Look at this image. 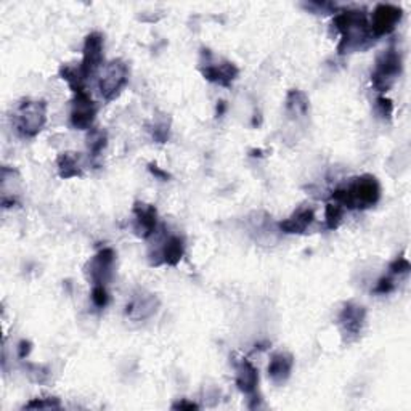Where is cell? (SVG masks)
I'll list each match as a JSON object with an SVG mask.
<instances>
[{"mask_svg": "<svg viewBox=\"0 0 411 411\" xmlns=\"http://www.w3.org/2000/svg\"><path fill=\"white\" fill-rule=\"evenodd\" d=\"M333 24L341 33L338 52L341 55L351 53L353 50H362L373 41L370 21L365 10H342L334 16Z\"/></svg>", "mask_w": 411, "mask_h": 411, "instance_id": "obj_1", "label": "cell"}, {"mask_svg": "<svg viewBox=\"0 0 411 411\" xmlns=\"http://www.w3.org/2000/svg\"><path fill=\"white\" fill-rule=\"evenodd\" d=\"M381 198V185L378 178L370 174L352 180L344 188H338L331 193L334 203L347 209H368L373 208Z\"/></svg>", "mask_w": 411, "mask_h": 411, "instance_id": "obj_2", "label": "cell"}, {"mask_svg": "<svg viewBox=\"0 0 411 411\" xmlns=\"http://www.w3.org/2000/svg\"><path fill=\"white\" fill-rule=\"evenodd\" d=\"M47 122V103L37 100H23L15 113V129L24 139L39 135Z\"/></svg>", "mask_w": 411, "mask_h": 411, "instance_id": "obj_3", "label": "cell"}, {"mask_svg": "<svg viewBox=\"0 0 411 411\" xmlns=\"http://www.w3.org/2000/svg\"><path fill=\"white\" fill-rule=\"evenodd\" d=\"M403 61L398 50L390 47L378 55L375 70L371 73V84L378 92H388L402 74Z\"/></svg>", "mask_w": 411, "mask_h": 411, "instance_id": "obj_4", "label": "cell"}, {"mask_svg": "<svg viewBox=\"0 0 411 411\" xmlns=\"http://www.w3.org/2000/svg\"><path fill=\"white\" fill-rule=\"evenodd\" d=\"M129 82V68L122 60H113L105 66L102 78H100L98 89L107 102H113L119 97L124 87Z\"/></svg>", "mask_w": 411, "mask_h": 411, "instance_id": "obj_5", "label": "cell"}, {"mask_svg": "<svg viewBox=\"0 0 411 411\" xmlns=\"http://www.w3.org/2000/svg\"><path fill=\"white\" fill-rule=\"evenodd\" d=\"M201 55L203 58H206V63L201 66V73L206 80L213 84H219L222 87H230L233 84V80L238 78L240 70L232 61L222 60L220 63L219 61H213V53L206 48H203Z\"/></svg>", "mask_w": 411, "mask_h": 411, "instance_id": "obj_6", "label": "cell"}, {"mask_svg": "<svg viewBox=\"0 0 411 411\" xmlns=\"http://www.w3.org/2000/svg\"><path fill=\"white\" fill-rule=\"evenodd\" d=\"M103 47L105 39L100 33H92L85 37L82 61L79 65V73L84 80L92 78L103 63Z\"/></svg>", "mask_w": 411, "mask_h": 411, "instance_id": "obj_7", "label": "cell"}, {"mask_svg": "<svg viewBox=\"0 0 411 411\" xmlns=\"http://www.w3.org/2000/svg\"><path fill=\"white\" fill-rule=\"evenodd\" d=\"M97 103L85 90L74 93L73 110H71V126L79 130L92 129V124L97 116Z\"/></svg>", "mask_w": 411, "mask_h": 411, "instance_id": "obj_8", "label": "cell"}, {"mask_svg": "<svg viewBox=\"0 0 411 411\" xmlns=\"http://www.w3.org/2000/svg\"><path fill=\"white\" fill-rule=\"evenodd\" d=\"M403 10L397 5L390 4H379L373 14V20L370 23L371 34L375 37L388 36L395 29L398 21L402 20Z\"/></svg>", "mask_w": 411, "mask_h": 411, "instance_id": "obj_9", "label": "cell"}, {"mask_svg": "<svg viewBox=\"0 0 411 411\" xmlns=\"http://www.w3.org/2000/svg\"><path fill=\"white\" fill-rule=\"evenodd\" d=\"M116 252L111 247H103L87 264V273L93 284H105L113 277Z\"/></svg>", "mask_w": 411, "mask_h": 411, "instance_id": "obj_10", "label": "cell"}, {"mask_svg": "<svg viewBox=\"0 0 411 411\" xmlns=\"http://www.w3.org/2000/svg\"><path fill=\"white\" fill-rule=\"evenodd\" d=\"M366 310L358 304L348 302L344 305V309L339 314V326L341 331L347 336L348 339H357L358 334L362 333V328L365 325Z\"/></svg>", "mask_w": 411, "mask_h": 411, "instance_id": "obj_11", "label": "cell"}, {"mask_svg": "<svg viewBox=\"0 0 411 411\" xmlns=\"http://www.w3.org/2000/svg\"><path fill=\"white\" fill-rule=\"evenodd\" d=\"M158 223V210L153 204L137 201L134 204V233L146 240L154 233Z\"/></svg>", "mask_w": 411, "mask_h": 411, "instance_id": "obj_12", "label": "cell"}, {"mask_svg": "<svg viewBox=\"0 0 411 411\" xmlns=\"http://www.w3.org/2000/svg\"><path fill=\"white\" fill-rule=\"evenodd\" d=\"M315 220V210L309 206L299 208L296 213H292L288 219L279 222V230L288 235H301L312 225Z\"/></svg>", "mask_w": 411, "mask_h": 411, "instance_id": "obj_13", "label": "cell"}, {"mask_svg": "<svg viewBox=\"0 0 411 411\" xmlns=\"http://www.w3.org/2000/svg\"><path fill=\"white\" fill-rule=\"evenodd\" d=\"M158 310V299L153 294H139L126 305V315L134 320L149 319Z\"/></svg>", "mask_w": 411, "mask_h": 411, "instance_id": "obj_14", "label": "cell"}, {"mask_svg": "<svg viewBox=\"0 0 411 411\" xmlns=\"http://www.w3.org/2000/svg\"><path fill=\"white\" fill-rule=\"evenodd\" d=\"M236 368V385L242 394H254L259 384V373L249 360L242 358L235 365Z\"/></svg>", "mask_w": 411, "mask_h": 411, "instance_id": "obj_15", "label": "cell"}, {"mask_svg": "<svg viewBox=\"0 0 411 411\" xmlns=\"http://www.w3.org/2000/svg\"><path fill=\"white\" fill-rule=\"evenodd\" d=\"M185 255V242L183 240L180 238V236L172 235L167 238L163 246H161L159 252H158V264H166V265H171V267H176L180 260L183 259Z\"/></svg>", "mask_w": 411, "mask_h": 411, "instance_id": "obj_16", "label": "cell"}, {"mask_svg": "<svg viewBox=\"0 0 411 411\" xmlns=\"http://www.w3.org/2000/svg\"><path fill=\"white\" fill-rule=\"evenodd\" d=\"M292 366H294V358L291 353H275L269 363V378L277 384L288 381Z\"/></svg>", "mask_w": 411, "mask_h": 411, "instance_id": "obj_17", "label": "cell"}, {"mask_svg": "<svg viewBox=\"0 0 411 411\" xmlns=\"http://www.w3.org/2000/svg\"><path fill=\"white\" fill-rule=\"evenodd\" d=\"M58 176L61 178H74L82 176V166L76 153H63L57 159Z\"/></svg>", "mask_w": 411, "mask_h": 411, "instance_id": "obj_18", "label": "cell"}, {"mask_svg": "<svg viewBox=\"0 0 411 411\" xmlns=\"http://www.w3.org/2000/svg\"><path fill=\"white\" fill-rule=\"evenodd\" d=\"M286 108L291 114L305 116L309 111V98L301 90H289L286 97Z\"/></svg>", "mask_w": 411, "mask_h": 411, "instance_id": "obj_19", "label": "cell"}, {"mask_svg": "<svg viewBox=\"0 0 411 411\" xmlns=\"http://www.w3.org/2000/svg\"><path fill=\"white\" fill-rule=\"evenodd\" d=\"M108 145V135L102 129H90L89 135H87V148L92 154V158L100 156V153L103 151Z\"/></svg>", "mask_w": 411, "mask_h": 411, "instance_id": "obj_20", "label": "cell"}, {"mask_svg": "<svg viewBox=\"0 0 411 411\" xmlns=\"http://www.w3.org/2000/svg\"><path fill=\"white\" fill-rule=\"evenodd\" d=\"M60 76H61V79H65L66 82L70 84L74 93L79 92V90H84L85 80L82 79V76H80L79 68H73V66H68V65L61 66L60 68Z\"/></svg>", "mask_w": 411, "mask_h": 411, "instance_id": "obj_21", "label": "cell"}, {"mask_svg": "<svg viewBox=\"0 0 411 411\" xmlns=\"http://www.w3.org/2000/svg\"><path fill=\"white\" fill-rule=\"evenodd\" d=\"M344 217V208L338 203H328L325 209V220L328 230H336L342 222Z\"/></svg>", "mask_w": 411, "mask_h": 411, "instance_id": "obj_22", "label": "cell"}, {"mask_svg": "<svg viewBox=\"0 0 411 411\" xmlns=\"http://www.w3.org/2000/svg\"><path fill=\"white\" fill-rule=\"evenodd\" d=\"M23 408L24 410H58L61 408V403L57 397L34 398V400H31L24 405Z\"/></svg>", "mask_w": 411, "mask_h": 411, "instance_id": "obj_23", "label": "cell"}, {"mask_svg": "<svg viewBox=\"0 0 411 411\" xmlns=\"http://www.w3.org/2000/svg\"><path fill=\"white\" fill-rule=\"evenodd\" d=\"M92 302L97 309H105L110 302L108 291L105 288V284H93L92 289Z\"/></svg>", "mask_w": 411, "mask_h": 411, "instance_id": "obj_24", "label": "cell"}, {"mask_svg": "<svg viewBox=\"0 0 411 411\" xmlns=\"http://www.w3.org/2000/svg\"><path fill=\"white\" fill-rule=\"evenodd\" d=\"M169 132H171L169 124H167L166 121L154 122V126H153V129H151L153 139L156 140L158 143H166L167 140H169Z\"/></svg>", "mask_w": 411, "mask_h": 411, "instance_id": "obj_25", "label": "cell"}, {"mask_svg": "<svg viewBox=\"0 0 411 411\" xmlns=\"http://www.w3.org/2000/svg\"><path fill=\"white\" fill-rule=\"evenodd\" d=\"M410 270H411V265L405 257H397L394 262H390V265H389V275H392V277L407 275Z\"/></svg>", "mask_w": 411, "mask_h": 411, "instance_id": "obj_26", "label": "cell"}, {"mask_svg": "<svg viewBox=\"0 0 411 411\" xmlns=\"http://www.w3.org/2000/svg\"><path fill=\"white\" fill-rule=\"evenodd\" d=\"M394 289H395V279L392 275H388V277H383L381 279H379L376 288H375V294L385 296Z\"/></svg>", "mask_w": 411, "mask_h": 411, "instance_id": "obj_27", "label": "cell"}, {"mask_svg": "<svg viewBox=\"0 0 411 411\" xmlns=\"http://www.w3.org/2000/svg\"><path fill=\"white\" fill-rule=\"evenodd\" d=\"M376 108H378V113L383 117H388V119H390L392 114H394V103H392L390 98L379 97L376 100Z\"/></svg>", "mask_w": 411, "mask_h": 411, "instance_id": "obj_28", "label": "cell"}, {"mask_svg": "<svg viewBox=\"0 0 411 411\" xmlns=\"http://www.w3.org/2000/svg\"><path fill=\"white\" fill-rule=\"evenodd\" d=\"M148 169H149V172L153 174L154 177L159 178V180H163V182H167V180L171 178L169 174H167V172L163 171V169H159V167H158L156 164H149V166H148Z\"/></svg>", "mask_w": 411, "mask_h": 411, "instance_id": "obj_29", "label": "cell"}, {"mask_svg": "<svg viewBox=\"0 0 411 411\" xmlns=\"http://www.w3.org/2000/svg\"><path fill=\"white\" fill-rule=\"evenodd\" d=\"M31 348H33V344H31L29 341H21L20 342V346H18V357H20L21 360L23 358H26L28 355L31 353Z\"/></svg>", "mask_w": 411, "mask_h": 411, "instance_id": "obj_30", "label": "cell"}, {"mask_svg": "<svg viewBox=\"0 0 411 411\" xmlns=\"http://www.w3.org/2000/svg\"><path fill=\"white\" fill-rule=\"evenodd\" d=\"M172 410H188V411H193V410H199V407H198L196 403H193V402L180 400V402L172 405Z\"/></svg>", "mask_w": 411, "mask_h": 411, "instance_id": "obj_31", "label": "cell"}, {"mask_svg": "<svg viewBox=\"0 0 411 411\" xmlns=\"http://www.w3.org/2000/svg\"><path fill=\"white\" fill-rule=\"evenodd\" d=\"M225 111H227V103L225 102H219V105H217V110H215V116L222 117L223 114H225Z\"/></svg>", "mask_w": 411, "mask_h": 411, "instance_id": "obj_32", "label": "cell"}]
</instances>
